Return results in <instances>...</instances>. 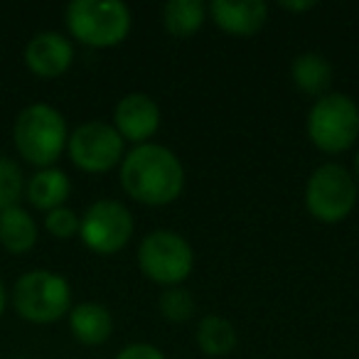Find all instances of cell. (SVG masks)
<instances>
[{
  "mask_svg": "<svg viewBox=\"0 0 359 359\" xmlns=\"http://www.w3.org/2000/svg\"><path fill=\"white\" fill-rule=\"evenodd\" d=\"M118 182L126 197L145 207H168L185 192V165L163 143H143L126 150L118 165Z\"/></svg>",
  "mask_w": 359,
  "mask_h": 359,
  "instance_id": "obj_1",
  "label": "cell"
},
{
  "mask_svg": "<svg viewBox=\"0 0 359 359\" xmlns=\"http://www.w3.org/2000/svg\"><path fill=\"white\" fill-rule=\"evenodd\" d=\"M69 126L57 106L35 101L27 104L13 123V145L18 155L35 170L55 168L67 153Z\"/></svg>",
  "mask_w": 359,
  "mask_h": 359,
  "instance_id": "obj_2",
  "label": "cell"
},
{
  "mask_svg": "<svg viewBox=\"0 0 359 359\" xmlns=\"http://www.w3.org/2000/svg\"><path fill=\"white\" fill-rule=\"evenodd\" d=\"M72 42L89 50H111L128 40L133 13L121 0H74L65 11Z\"/></svg>",
  "mask_w": 359,
  "mask_h": 359,
  "instance_id": "obj_3",
  "label": "cell"
},
{
  "mask_svg": "<svg viewBox=\"0 0 359 359\" xmlns=\"http://www.w3.org/2000/svg\"><path fill=\"white\" fill-rule=\"evenodd\" d=\"M11 305L25 323L55 325L72 310V285L52 269L25 271L11 290Z\"/></svg>",
  "mask_w": 359,
  "mask_h": 359,
  "instance_id": "obj_4",
  "label": "cell"
},
{
  "mask_svg": "<svg viewBox=\"0 0 359 359\" xmlns=\"http://www.w3.org/2000/svg\"><path fill=\"white\" fill-rule=\"evenodd\" d=\"M308 138L320 153L342 155L359 140V104L349 94L330 91L313 101L305 121Z\"/></svg>",
  "mask_w": 359,
  "mask_h": 359,
  "instance_id": "obj_5",
  "label": "cell"
},
{
  "mask_svg": "<svg viewBox=\"0 0 359 359\" xmlns=\"http://www.w3.org/2000/svg\"><path fill=\"white\" fill-rule=\"evenodd\" d=\"M138 271L160 288L182 285L195 271V249L175 229H153L135 251Z\"/></svg>",
  "mask_w": 359,
  "mask_h": 359,
  "instance_id": "obj_6",
  "label": "cell"
},
{
  "mask_svg": "<svg viewBox=\"0 0 359 359\" xmlns=\"http://www.w3.org/2000/svg\"><path fill=\"white\" fill-rule=\"evenodd\" d=\"M305 210L320 224H339L354 212L359 187L352 170L342 163H323L310 172L305 182Z\"/></svg>",
  "mask_w": 359,
  "mask_h": 359,
  "instance_id": "obj_7",
  "label": "cell"
},
{
  "mask_svg": "<svg viewBox=\"0 0 359 359\" xmlns=\"http://www.w3.org/2000/svg\"><path fill=\"white\" fill-rule=\"evenodd\" d=\"M135 234L133 212L114 197L96 200L81 212L79 241L96 256H116Z\"/></svg>",
  "mask_w": 359,
  "mask_h": 359,
  "instance_id": "obj_8",
  "label": "cell"
},
{
  "mask_svg": "<svg viewBox=\"0 0 359 359\" xmlns=\"http://www.w3.org/2000/svg\"><path fill=\"white\" fill-rule=\"evenodd\" d=\"M67 155L81 172L104 175L118 168L126 158V140L106 121H86L69 130Z\"/></svg>",
  "mask_w": 359,
  "mask_h": 359,
  "instance_id": "obj_9",
  "label": "cell"
},
{
  "mask_svg": "<svg viewBox=\"0 0 359 359\" xmlns=\"http://www.w3.org/2000/svg\"><path fill=\"white\" fill-rule=\"evenodd\" d=\"M163 123V111L158 101L145 91H130L121 96L118 104L114 106V128L126 143L143 145L153 143L155 133Z\"/></svg>",
  "mask_w": 359,
  "mask_h": 359,
  "instance_id": "obj_10",
  "label": "cell"
},
{
  "mask_svg": "<svg viewBox=\"0 0 359 359\" xmlns=\"http://www.w3.org/2000/svg\"><path fill=\"white\" fill-rule=\"evenodd\" d=\"M25 67L40 79H60L74 65V42L57 30H42L27 40L22 50Z\"/></svg>",
  "mask_w": 359,
  "mask_h": 359,
  "instance_id": "obj_11",
  "label": "cell"
},
{
  "mask_svg": "<svg viewBox=\"0 0 359 359\" xmlns=\"http://www.w3.org/2000/svg\"><path fill=\"white\" fill-rule=\"evenodd\" d=\"M207 18L224 35L254 37L269 22V6L264 0H215L207 6Z\"/></svg>",
  "mask_w": 359,
  "mask_h": 359,
  "instance_id": "obj_12",
  "label": "cell"
},
{
  "mask_svg": "<svg viewBox=\"0 0 359 359\" xmlns=\"http://www.w3.org/2000/svg\"><path fill=\"white\" fill-rule=\"evenodd\" d=\"M69 332L84 347H99V344L109 342L114 334V315L106 305L96 303V300H84V303L72 305L69 315Z\"/></svg>",
  "mask_w": 359,
  "mask_h": 359,
  "instance_id": "obj_13",
  "label": "cell"
},
{
  "mask_svg": "<svg viewBox=\"0 0 359 359\" xmlns=\"http://www.w3.org/2000/svg\"><path fill=\"white\" fill-rule=\"evenodd\" d=\"M72 197V180L62 168H42L27 177L25 182V200L30 202L32 210L47 212L65 207Z\"/></svg>",
  "mask_w": 359,
  "mask_h": 359,
  "instance_id": "obj_14",
  "label": "cell"
},
{
  "mask_svg": "<svg viewBox=\"0 0 359 359\" xmlns=\"http://www.w3.org/2000/svg\"><path fill=\"white\" fill-rule=\"evenodd\" d=\"M290 79L300 94L320 99V96L330 94V86L334 81L332 62L320 52H303L290 65Z\"/></svg>",
  "mask_w": 359,
  "mask_h": 359,
  "instance_id": "obj_15",
  "label": "cell"
},
{
  "mask_svg": "<svg viewBox=\"0 0 359 359\" xmlns=\"http://www.w3.org/2000/svg\"><path fill=\"white\" fill-rule=\"evenodd\" d=\"M40 239V226L22 205L0 212V246L13 256L30 254Z\"/></svg>",
  "mask_w": 359,
  "mask_h": 359,
  "instance_id": "obj_16",
  "label": "cell"
},
{
  "mask_svg": "<svg viewBox=\"0 0 359 359\" xmlns=\"http://www.w3.org/2000/svg\"><path fill=\"white\" fill-rule=\"evenodd\" d=\"M195 342L202 354L219 359L234 352L236 344H239V334H236V327L229 318H224L219 313H210L197 320Z\"/></svg>",
  "mask_w": 359,
  "mask_h": 359,
  "instance_id": "obj_17",
  "label": "cell"
},
{
  "mask_svg": "<svg viewBox=\"0 0 359 359\" xmlns=\"http://www.w3.org/2000/svg\"><path fill=\"white\" fill-rule=\"evenodd\" d=\"M207 20V6L202 0H170L160 8V22L175 40H187L202 30Z\"/></svg>",
  "mask_w": 359,
  "mask_h": 359,
  "instance_id": "obj_18",
  "label": "cell"
},
{
  "mask_svg": "<svg viewBox=\"0 0 359 359\" xmlns=\"http://www.w3.org/2000/svg\"><path fill=\"white\" fill-rule=\"evenodd\" d=\"M158 310L168 323L182 325V323H190L197 315V300L185 285L163 288V293L158 298Z\"/></svg>",
  "mask_w": 359,
  "mask_h": 359,
  "instance_id": "obj_19",
  "label": "cell"
},
{
  "mask_svg": "<svg viewBox=\"0 0 359 359\" xmlns=\"http://www.w3.org/2000/svg\"><path fill=\"white\" fill-rule=\"evenodd\" d=\"M25 172L8 155H0V212L18 207L25 197Z\"/></svg>",
  "mask_w": 359,
  "mask_h": 359,
  "instance_id": "obj_20",
  "label": "cell"
},
{
  "mask_svg": "<svg viewBox=\"0 0 359 359\" xmlns=\"http://www.w3.org/2000/svg\"><path fill=\"white\" fill-rule=\"evenodd\" d=\"M79 224H81V215L67 205L57 207V210L45 215V231L60 241L76 239L79 236Z\"/></svg>",
  "mask_w": 359,
  "mask_h": 359,
  "instance_id": "obj_21",
  "label": "cell"
},
{
  "mask_svg": "<svg viewBox=\"0 0 359 359\" xmlns=\"http://www.w3.org/2000/svg\"><path fill=\"white\" fill-rule=\"evenodd\" d=\"M114 359H168V357L163 354V349L150 342H130L126 347H121Z\"/></svg>",
  "mask_w": 359,
  "mask_h": 359,
  "instance_id": "obj_22",
  "label": "cell"
},
{
  "mask_svg": "<svg viewBox=\"0 0 359 359\" xmlns=\"http://www.w3.org/2000/svg\"><path fill=\"white\" fill-rule=\"evenodd\" d=\"M278 8L288 13H308V11H315L318 3H315V0H280Z\"/></svg>",
  "mask_w": 359,
  "mask_h": 359,
  "instance_id": "obj_23",
  "label": "cell"
},
{
  "mask_svg": "<svg viewBox=\"0 0 359 359\" xmlns=\"http://www.w3.org/2000/svg\"><path fill=\"white\" fill-rule=\"evenodd\" d=\"M8 303H11V293H8L6 283H3V278H0V318H3V313H6Z\"/></svg>",
  "mask_w": 359,
  "mask_h": 359,
  "instance_id": "obj_24",
  "label": "cell"
},
{
  "mask_svg": "<svg viewBox=\"0 0 359 359\" xmlns=\"http://www.w3.org/2000/svg\"><path fill=\"white\" fill-rule=\"evenodd\" d=\"M352 177H354V182H357V187H359V148H357L354 160H352Z\"/></svg>",
  "mask_w": 359,
  "mask_h": 359,
  "instance_id": "obj_25",
  "label": "cell"
},
{
  "mask_svg": "<svg viewBox=\"0 0 359 359\" xmlns=\"http://www.w3.org/2000/svg\"><path fill=\"white\" fill-rule=\"evenodd\" d=\"M15 359H27V357H15Z\"/></svg>",
  "mask_w": 359,
  "mask_h": 359,
  "instance_id": "obj_26",
  "label": "cell"
}]
</instances>
